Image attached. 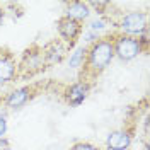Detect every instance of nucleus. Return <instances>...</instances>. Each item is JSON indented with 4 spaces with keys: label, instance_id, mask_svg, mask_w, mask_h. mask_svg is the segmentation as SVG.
Wrapping results in <instances>:
<instances>
[{
    "label": "nucleus",
    "instance_id": "f257e3e1",
    "mask_svg": "<svg viewBox=\"0 0 150 150\" xmlns=\"http://www.w3.org/2000/svg\"><path fill=\"white\" fill-rule=\"evenodd\" d=\"M114 58V48H112V34L101 36L92 41L87 46L84 65L80 67L79 82H87L92 85V82L109 67L111 60Z\"/></svg>",
    "mask_w": 150,
    "mask_h": 150
},
{
    "label": "nucleus",
    "instance_id": "f03ea898",
    "mask_svg": "<svg viewBox=\"0 0 150 150\" xmlns=\"http://www.w3.org/2000/svg\"><path fill=\"white\" fill-rule=\"evenodd\" d=\"M112 48H114V56L120 58L121 62L135 60L145 50L140 38L128 36L123 33H112Z\"/></svg>",
    "mask_w": 150,
    "mask_h": 150
},
{
    "label": "nucleus",
    "instance_id": "7ed1b4c3",
    "mask_svg": "<svg viewBox=\"0 0 150 150\" xmlns=\"http://www.w3.org/2000/svg\"><path fill=\"white\" fill-rule=\"evenodd\" d=\"M45 58H43V50L38 46H33L24 51V55L17 63V77L19 79H28L36 75L38 72L45 70Z\"/></svg>",
    "mask_w": 150,
    "mask_h": 150
},
{
    "label": "nucleus",
    "instance_id": "20e7f679",
    "mask_svg": "<svg viewBox=\"0 0 150 150\" xmlns=\"http://www.w3.org/2000/svg\"><path fill=\"white\" fill-rule=\"evenodd\" d=\"M120 33L128 34V36H142L147 33V14L145 12H130L123 16L120 21Z\"/></svg>",
    "mask_w": 150,
    "mask_h": 150
},
{
    "label": "nucleus",
    "instance_id": "39448f33",
    "mask_svg": "<svg viewBox=\"0 0 150 150\" xmlns=\"http://www.w3.org/2000/svg\"><path fill=\"white\" fill-rule=\"evenodd\" d=\"M56 29H58L60 38L63 39L65 46L72 48L75 43H77L79 36L82 34L84 26H82V22H79V21H74V19H70V17L62 16V17L58 19V22H56Z\"/></svg>",
    "mask_w": 150,
    "mask_h": 150
},
{
    "label": "nucleus",
    "instance_id": "423d86ee",
    "mask_svg": "<svg viewBox=\"0 0 150 150\" xmlns=\"http://www.w3.org/2000/svg\"><path fill=\"white\" fill-rule=\"evenodd\" d=\"M38 94H39L38 84H29V85H24V87H19L16 91H12L7 97L2 99V103L5 104L9 109H19L24 104H28L33 97H36Z\"/></svg>",
    "mask_w": 150,
    "mask_h": 150
},
{
    "label": "nucleus",
    "instance_id": "0eeeda50",
    "mask_svg": "<svg viewBox=\"0 0 150 150\" xmlns=\"http://www.w3.org/2000/svg\"><path fill=\"white\" fill-rule=\"evenodd\" d=\"M17 77V62L14 53L7 48H0V85L9 84Z\"/></svg>",
    "mask_w": 150,
    "mask_h": 150
},
{
    "label": "nucleus",
    "instance_id": "6e6552de",
    "mask_svg": "<svg viewBox=\"0 0 150 150\" xmlns=\"http://www.w3.org/2000/svg\"><path fill=\"white\" fill-rule=\"evenodd\" d=\"M133 128L114 130L106 138V150H126L133 140Z\"/></svg>",
    "mask_w": 150,
    "mask_h": 150
},
{
    "label": "nucleus",
    "instance_id": "1a4fd4ad",
    "mask_svg": "<svg viewBox=\"0 0 150 150\" xmlns=\"http://www.w3.org/2000/svg\"><path fill=\"white\" fill-rule=\"evenodd\" d=\"M92 85L87 82H75V84L68 85L63 91V99L68 106H80L85 101V97L91 92Z\"/></svg>",
    "mask_w": 150,
    "mask_h": 150
},
{
    "label": "nucleus",
    "instance_id": "9d476101",
    "mask_svg": "<svg viewBox=\"0 0 150 150\" xmlns=\"http://www.w3.org/2000/svg\"><path fill=\"white\" fill-rule=\"evenodd\" d=\"M41 50H43L45 63H46V65H53V63H58V62L63 60L65 51L68 48H67L65 43H62V41H51V43H48L46 46H43Z\"/></svg>",
    "mask_w": 150,
    "mask_h": 150
},
{
    "label": "nucleus",
    "instance_id": "9b49d317",
    "mask_svg": "<svg viewBox=\"0 0 150 150\" xmlns=\"http://www.w3.org/2000/svg\"><path fill=\"white\" fill-rule=\"evenodd\" d=\"M89 16H91V7L87 5V2H70V4H67L65 17H70L74 21L82 22Z\"/></svg>",
    "mask_w": 150,
    "mask_h": 150
},
{
    "label": "nucleus",
    "instance_id": "f8f14e48",
    "mask_svg": "<svg viewBox=\"0 0 150 150\" xmlns=\"http://www.w3.org/2000/svg\"><path fill=\"white\" fill-rule=\"evenodd\" d=\"M85 55H87V46L77 48L74 53L70 55V58H68V65L72 67V68H80V67L84 65Z\"/></svg>",
    "mask_w": 150,
    "mask_h": 150
},
{
    "label": "nucleus",
    "instance_id": "ddd939ff",
    "mask_svg": "<svg viewBox=\"0 0 150 150\" xmlns=\"http://www.w3.org/2000/svg\"><path fill=\"white\" fill-rule=\"evenodd\" d=\"M70 150H103V149L96 147L92 143H87V142H77L70 147Z\"/></svg>",
    "mask_w": 150,
    "mask_h": 150
},
{
    "label": "nucleus",
    "instance_id": "4468645a",
    "mask_svg": "<svg viewBox=\"0 0 150 150\" xmlns=\"http://www.w3.org/2000/svg\"><path fill=\"white\" fill-rule=\"evenodd\" d=\"M104 26H106V22H104V21H101V19H97V21H92V22L89 24V29H91V33L97 34V31H103Z\"/></svg>",
    "mask_w": 150,
    "mask_h": 150
},
{
    "label": "nucleus",
    "instance_id": "2eb2a0df",
    "mask_svg": "<svg viewBox=\"0 0 150 150\" xmlns=\"http://www.w3.org/2000/svg\"><path fill=\"white\" fill-rule=\"evenodd\" d=\"M5 133H7V118H5V114L0 112V140L5 137Z\"/></svg>",
    "mask_w": 150,
    "mask_h": 150
},
{
    "label": "nucleus",
    "instance_id": "dca6fc26",
    "mask_svg": "<svg viewBox=\"0 0 150 150\" xmlns=\"http://www.w3.org/2000/svg\"><path fill=\"white\" fill-rule=\"evenodd\" d=\"M4 17H5V10H4L2 7H0V24L4 22Z\"/></svg>",
    "mask_w": 150,
    "mask_h": 150
},
{
    "label": "nucleus",
    "instance_id": "f3484780",
    "mask_svg": "<svg viewBox=\"0 0 150 150\" xmlns=\"http://www.w3.org/2000/svg\"><path fill=\"white\" fill-rule=\"evenodd\" d=\"M0 103H2V99H0Z\"/></svg>",
    "mask_w": 150,
    "mask_h": 150
}]
</instances>
